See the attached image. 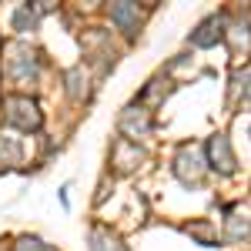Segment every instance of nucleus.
<instances>
[{
  "instance_id": "1",
  "label": "nucleus",
  "mask_w": 251,
  "mask_h": 251,
  "mask_svg": "<svg viewBox=\"0 0 251 251\" xmlns=\"http://www.w3.org/2000/svg\"><path fill=\"white\" fill-rule=\"evenodd\" d=\"M3 117L20 131H37L40 127V111L30 97H7L3 100Z\"/></svg>"
},
{
  "instance_id": "2",
  "label": "nucleus",
  "mask_w": 251,
  "mask_h": 251,
  "mask_svg": "<svg viewBox=\"0 0 251 251\" xmlns=\"http://www.w3.org/2000/svg\"><path fill=\"white\" fill-rule=\"evenodd\" d=\"M221 37H225V17H221V14H214V17H208L191 34V44H194V47H211V44H218Z\"/></svg>"
},
{
  "instance_id": "3",
  "label": "nucleus",
  "mask_w": 251,
  "mask_h": 251,
  "mask_svg": "<svg viewBox=\"0 0 251 251\" xmlns=\"http://www.w3.org/2000/svg\"><path fill=\"white\" fill-rule=\"evenodd\" d=\"M177 174L184 181H198L204 174V161L198 154V148H181V154H177Z\"/></svg>"
},
{
  "instance_id": "4",
  "label": "nucleus",
  "mask_w": 251,
  "mask_h": 251,
  "mask_svg": "<svg viewBox=\"0 0 251 251\" xmlns=\"http://www.w3.org/2000/svg\"><path fill=\"white\" fill-rule=\"evenodd\" d=\"M208 151H211V161L214 168H221L225 174L234 171V157H231V148H228V137H211V144H208Z\"/></svg>"
},
{
  "instance_id": "5",
  "label": "nucleus",
  "mask_w": 251,
  "mask_h": 251,
  "mask_svg": "<svg viewBox=\"0 0 251 251\" xmlns=\"http://www.w3.org/2000/svg\"><path fill=\"white\" fill-rule=\"evenodd\" d=\"M111 17L131 34V30H137V20H141V14H137V3H114L111 7Z\"/></svg>"
},
{
  "instance_id": "6",
  "label": "nucleus",
  "mask_w": 251,
  "mask_h": 251,
  "mask_svg": "<svg viewBox=\"0 0 251 251\" xmlns=\"http://www.w3.org/2000/svg\"><path fill=\"white\" fill-rule=\"evenodd\" d=\"M121 127L127 131V134H148V127H151V121H148V111H137L134 114V107L127 111V114L121 117Z\"/></svg>"
},
{
  "instance_id": "7",
  "label": "nucleus",
  "mask_w": 251,
  "mask_h": 251,
  "mask_svg": "<svg viewBox=\"0 0 251 251\" xmlns=\"http://www.w3.org/2000/svg\"><path fill=\"white\" fill-rule=\"evenodd\" d=\"M137 157H141V151L131 148L127 141H117V144H114V161H117V168H121V171H131Z\"/></svg>"
},
{
  "instance_id": "8",
  "label": "nucleus",
  "mask_w": 251,
  "mask_h": 251,
  "mask_svg": "<svg viewBox=\"0 0 251 251\" xmlns=\"http://www.w3.org/2000/svg\"><path fill=\"white\" fill-rule=\"evenodd\" d=\"M91 251H124V245H121L111 231L97 228V231L91 234Z\"/></svg>"
},
{
  "instance_id": "9",
  "label": "nucleus",
  "mask_w": 251,
  "mask_h": 251,
  "mask_svg": "<svg viewBox=\"0 0 251 251\" xmlns=\"http://www.w3.org/2000/svg\"><path fill=\"white\" fill-rule=\"evenodd\" d=\"M34 24H37V17L30 14V7H20L17 14H14V27H17V30H30Z\"/></svg>"
},
{
  "instance_id": "10",
  "label": "nucleus",
  "mask_w": 251,
  "mask_h": 251,
  "mask_svg": "<svg viewBox=\"0 0 251 251\" xmlns=\"http://www.w3.org/2000/svg\"><path fill=\"white\" fill-rule=\"evenodd\" d=\"M0 157H7V161H17L20 157V148L14 137H0Z\"/></svg>"
},
{
  "instance_id": "11",
  "label": "nucleus",
  "mask_w": 251,
  "mask_h": 251,
  "mask_svg": "<svg viewBox=\"0 0 251 251\" xmlns=\"http://www.w3.org/2000/svg\"><path fill=\"white\" fill-rule=\"evenodd\" d=\"M251 234V221H231V231H228V241H241Z\"/></svg>"
},
{
  "instance_id": "12",
  "label": "nucleus",
  "mask_w": 251,
  "mask_h": 251,
  "mask_svg": "<svg viewBox=\"0 0 251 251\" xmlns=\"http://www.w3.org/2000/svg\"><path fill=\"white\" fill-rule=\"evenodd\" d=\"M17 251H54V248H50V245H44L40 238H20Z\"/></svg>"
},
{
  "instance_id": "13",
  "label": "nucleus",
  "mask_w": 251,
  "mask_h": 251,
  "mask_svg": "<svg viewBox=\"0 0 251 251\" xmlns=\"http://www.w3.org/2000/svg\"><path fill=\"white\" fill-rule=\"evenodd\" d=\"M248 100H251V91H248Z\"/></svg>"
}]
</instances>
